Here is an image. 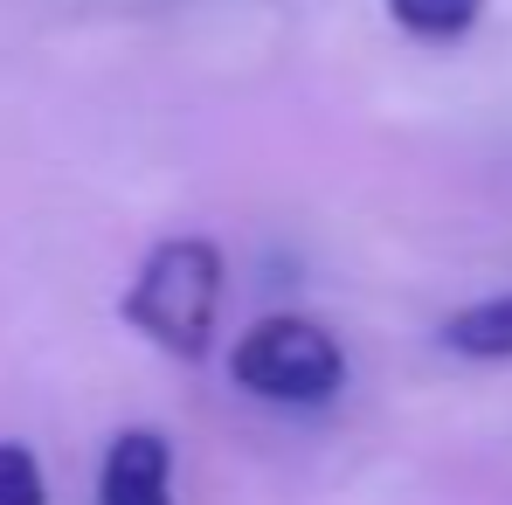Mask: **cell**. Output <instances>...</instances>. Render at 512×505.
I'll return each mask as SVG.
<instances>
[{"label":"cell","instance_id":"obj_4","mask_svg":"<svg viewBox=\"0 0 512 505\" xmlns=\"http://www.w3.org/2000/svg\"><path fill=\"white\" fill-rule=\"evenodd\" d=\"M443 346L464 353V360H512V291L450 312L443 319Z\"/></svg>","mask_w":512,"mask_h":505},{"label":"cell","instance_id":"obj_1","mask_svg":"<svg viewBox=\"0 0 512 505\" xmlns=\"http://www.w3.org/2000/svg\"><path fill=\"white\" fill-rule=\"evenodd\" d=\"M222 298H229L222 250L208 236H167L139 263L132 291L118 298V319L173 360H201L215 346V326H222Z\"/></svg>","mask_w":512,"mask_h":505},{"label":"cell","instance_id":"obj_5","mask_svg":"<svg viewBox=\"0 0 512 505\" xmlns=\"http://www.w3.org/2000/svg\"><path fill=\"white\" fill-rule=\"evenodd\" d=\"M485 0H388V21L416 42H464L478 28Z\"/></svg>","mask_w":512,"mask_h":505},{"label":"cell","instance_id":"obj_2","mask_svg":"<svg viewBox=\"0 0 512 505\" xmlns=\"http://www.w3.org/2000/svg\"><path fill=\"white\" fill-rule=\"evenodd\" d=\"M229 381L256 402H284V409H326L346 388V353L305 312H277L256 319L250 333L229 346Z\"/></svg>","mask_w":512,"mask_h":505},{"label":"cell","instance_id":"obj_6","mask_svg":"<svg viewBox=\"0 0 512 505\" xmlns=\"http://www.w3.org/2000/svg\"><path fill=\"white\" fill-rule=\"evenodd\" d=\"M0 505H49V478L42 457L14 436H0Z\"/></svg>","mask_w":512,"mask_h":505},{"label":"cell","instance_id":"obj_3","mask_svg":"<svg viewBox=\"0 0 512 505\" xmlns=\"http://www.w3.org/2000/svg\"><path fill=\"white\" fill-rule=\"evenodd\" d=\"M97 505H173V443L160 429H118L97 464Z\"/></svg>","mask_w":512,"mask_h":505}]
</instances>
